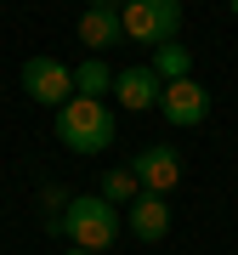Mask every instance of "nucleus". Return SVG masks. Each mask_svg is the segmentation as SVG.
Masks as SVG:
<instances>
[{"instance_id":"nucleus-1","label":"nucleus","mask_w":238,"mask_h":255,"mask_svg":"<svg viewBox=\"0 0 238 255\" xmlns=\"http://www.w3.org/2000/svg\"><path fill=\"white\" fill-rule=\"evenodd\" d=\"M114 136H119V119L102 97H68L57 108V142L68 153H102V147H114Z\"/></svg>"},{"instance_id":"nucleus-2","label":"nucleus","mask_w":238,"mask_h":255,"mask_svg":"<svg viewBox=\"0 0 238 255\" xmlns=\"http://www.w3.org/2000/svg\"><path fill=\"white\" fill-rule=\"evenodd\" d=\"M51 233H63L80 250H108L119 238V204H108L102 193H74L63 204V216L51 221Z\"/></svg>"},{"instance_id":"nucleus-3","label":"nucleus","mask_w":238,"mask_h":255,"mask_svg":"<svg viewBox=\"0 0 238 255\" xmlns=\"http://www.w3.org/2000/svg\"><path fill=\"white\" fill-rule=\"evenodd\" d=\"M119 28L136 46H165L182 28V0H125L119 6Z\"/></svg>"},{"instance_id":"nucleus-4","label":"nucleus","mask_w":238,"mask_h":255,"mask_svg":"<svg viewBox=\"0 0 238 255\" xmlns=\"http://www.w3.org/2000/svg\"><path fill=\"white\" fill-rule=\"evenodd\" d=\"M23 91H28V102L63 108V102L74 97V68L57 63V57H28L23 63Z\"/></svg>"},{"instance_id":"nucleus-5","label":"nucleus","mask_w":238,"mask_h":255,"mask_svg":"<svg viewBox=\"0 0 238 255\" xmlns=\"http://www.w3.org/2000/svg\"><path fill=\"white\" fill-rule=\"evenodd\" d=\"M159 108H165V119L176 130H199L204 119H210V91H204L199 80H165V91H159Z\"/></svg>"},{"instance_id":"nucleus-6","label":"nucleus","mask_w":238,"mask_h":255,"mask_svg":"<svg viewBox=\"0 0 238 255\" xmlns=\"http://www.w3.org/2000/svg\"><path fill=\"white\" fill-rule=\"evenodd\" d=\"M130 170L142 176V193H170L182 182V159H176V147H165V142L142 147V153L130 159Z\"/></svg>"},{"instance_id":"nucleus-7","label":"nucleus","mask_w":238,"mask_h":255,"mask_svg":"<svg viewBox=\"0 0 238 255\" xmlns=\"http://www.w3.org/2000/svg\"><path fill=\"white\" fill-rule=\"evenodd\" d=\"M159 91H165V80H159L153 68H119L114 74V97H119V108H130V114H147V108H159Z\"/></svg>"},{"instance_id":"nucleus-8","label":"nucleus","mask_w":238,"mask_h":255,"mask_svg":"<svg viewBox=\"0 0 238 255\" xmlns=\"http://www.w3.org/2000/svg\"><path fill=\"white\" fill-rule=\"evenodd\" d=\"M130 210V233H136L142 238V244H159V238H165L170 233V204H165V193H142V199L136 204H125Z\"/></svg>"},{"instance_id":"nucleus-9","label":"nucleus","mask_w":238,"mask_h":255,"mask_svg":"<svg viewBox=\"0 0 238 255\" xmlns=\"http://www.w3.org/2000/svg\"><path fill=\"white\" fill-rule=\"evenodd\" d=\"M80 40H85L91 51L119 46V40H125V28H119V11H108V6H85V11H80Z\"/></svg>"},{"instance_id":"nucleus-10","label":"nucleus","mask_w":238,"mask_h":255,"mask_svg":"<svg viewBox=\"0 0 238 255\" xmlns=\"http://www.w3.org/2000/svg\"><path fill=\"white\" fill-rule=\"evenodd\" d=\"M159 74V80H187L193 74V51L182 46V40H165V46H153V63H147Z\"/></svg>"},{"instance_id":"nucleus-11","label":"nucleus","mask_w":238,"mask_h":255,"mask_svg":"<svg viewBox=\"0 0 238 255\" xmlns=\"http://www.w3.org/2000/svg\"><path fill=\"white\" fill-rule=\"evenodd\" d=\"M108 91H114V68L102 57H85L74 68V97H108Z\"/></svg>"},{"instance_id":"nucleus-12","label":"nucleus","mask_w":238,"mask_h":255,"mask_svg":"<svg viewBox=\"0 0 238 255\" xmlns=\"http://www.w3.org/2000/svg\"><path fill=\"white\" fill-rule=\"evenodd\" d=\"M102 199H108V204H136L142 199V176L130 170V164L108 170V176H102Z\"/></svg>"},{"instance_id":"nucleus-13","label":"nucleus","mask_w":238,"mask_h":255,"mask_svg":"<svg viewBox=\"0 0 238 255\" xmlns=\"http://www.w3.org/2000/svg\"><path fill=\"white\" fill-rule=\"evenodd\" d=\"M40 199H46V210H51V216H63V204H68V193H63V187H46V193H40Z\"/></svg>"},{"instance_id":"nucleus-14","label":"nucleus","mask_w":238,"mask_h":255,"mask_svg":"<svg viewBox=\"0 0 238 255\" xmlns=\"http://www.w3.org/2000/svg\"><path fill=\"white\" fill-rule=\"evenodd\" d=\"M85 6H108V11H119V0H85Z\"/></svg>"},{"instance_id":"nucleus-15","label":"nucleus","mask_w":238,"mask_h":255,"mask_svg":"<svg viewBox=\"0 0 238 255\" xmlns=\"http://www.w3.org/2000/svg\"><path fill=\"white\" fill-rule=\"evenodd\" d=\"M63 255H97V250H80V244H68V250H63Z\"/></svg>"},{"instance_id":"nucleus-16","label":"nucleus","mask_w":238,"mask_h":255,"mask_svg":"<svg viewBox=\"0 0 238 255\" xmlns=\"http://www.w3.org/2000/svg\"><path fill=\"white\" fill-rule=\"evenodd\" d=\"M227 6H233V17H238V0H227Z\"/></svg>"}]
</instances>
